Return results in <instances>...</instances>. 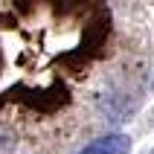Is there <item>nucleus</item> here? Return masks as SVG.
I'll return each mask as SVG.
<instances>
[{"mask_svg": "<svg viewBox=\"0 0 154 154\" xmlns=\"http://www.w3.org/2000/svg\"><path fill=\"white\" fill-rule=\"evenodd\" d=\"M148 64V0H0V154H64L125 122Z\"/></svg>", "mask_w": 154, "mask_h": 154, "instance_id": "f257e3e1", "label": "nucleus"}, {"mask_svg": "<svg viewBox=\"0 0 154 154\" xmlns=\"http://www.w3.org/2000/svg\"><path fill=\"white\" fill-rule=\"evenodd\" d=\"M79 154H131V137H125V134H108V137L85 146Z\"/></svg>", "mask_w": 154, "mask_h": 154, "instance_id": "f03ea898", "label": "nucleus"}]
</instances>
